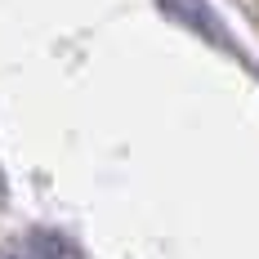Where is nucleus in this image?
<instances>
[{"instance_id": "1", "label": "nucleus", "mask_w": 259, "mask_h": 259, "mask_svg": "<svg viewBox=\"0 0 259 259\" xmlns=\"http://www.w3.org/2000/svg\"><path fill=\"white\" fill-rule=\"evenodd\" d=\"M31 255H36V259H80L76 246H72V241H63V237H36Z\"/></svg>"}]
</instances>
